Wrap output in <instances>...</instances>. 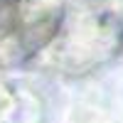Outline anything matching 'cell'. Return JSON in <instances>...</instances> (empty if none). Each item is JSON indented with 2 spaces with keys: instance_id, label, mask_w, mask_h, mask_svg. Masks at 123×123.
Masks as SVG:
<instances>
[{
  "instance_id": "obj_1",
  "label": "cell",
  "mask_w": 123,
  "mask_h": 123,
  "mask_svg": "<svg viewBox=\"0 0 123 123\" xmlns=\"http://www.w3.org/2000/svg\"><path fill=\"white\" fill-rule=\"evenodd\" d=\"M59 22L62 0H0V69L37 54Z\"/></svg>"
}]
</instances>
